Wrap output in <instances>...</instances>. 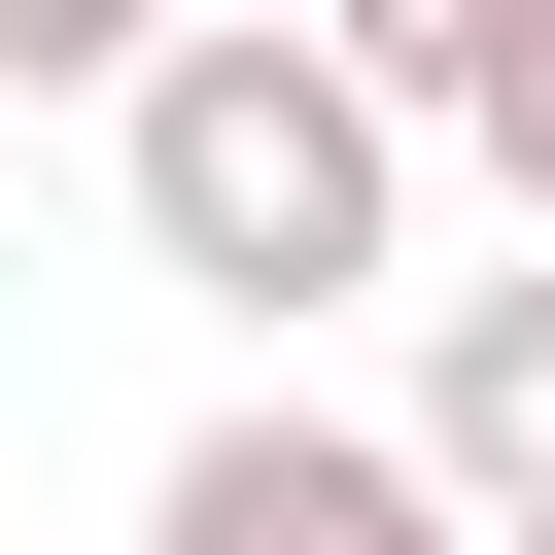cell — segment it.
Masks as SVG:
<instances>
[{
    "label": "cell",
    "mask_w": 555,
    "mask_h": 555,
    "mask_svg": "<svg viewBox=\"0 0 555 555\" xmlns=\"http://www.w3.org/2000/svg\"><path fill=\"white\" fill-rule=\"evenodd\" d=\"M416 104L312 35V0H208L139 104H104V208H139V278L173 312H243V347H312V312H416Z\"/></svg>",
    "instance_id": "1"
},
{
    "label": "cell",
    "mask_w": 555,
    "mask_h": 555,
    "mask_svg": "<svg viewBox=\"0 0 555 555\" xmlns=\"http://www.w3.org/2000/svg\"><path fill=\"white\" fill-rule=\"evenodd\" d=\"M312 35H347V69H382L451 173H486V139H520V69H555V0H312Z\"/></svg>",
    "instance_id": "4"
},
{
    "label": "cell",
    "mask_w": 555,
    "mask_h": 555,
    "mask_svg": "<svg viewBox=\"0 0 555 555\" xmlns=\"http://www.w3.org/2000/svg\"><path fill=\"white\" fill-rule=\"evenodd\" d=\"M139 555H486V520H451V451H416V416H347V382H243V416H173Z\"/></svg>",
    "instance_id": "2"
},
{
    "label": "cell",
    "mask_w": 555,
    "mask_h": 555,
    "mask_svg": "<svg viewBox=\"0 0 555 555\" xmlns=\"http://www.w3.org/2000/svg\"><path fill=\"white\" fill-rule=\"evenodd\" d=\"M416 451H451V520H555V243H486V278H416V382H382Z\"/></svg>",
    "instance_id": "3"
},
{
    "label": "cell",
    "mask_w": 555,
    "mask_h": 555,
    "mask_svg": "<svg viewBox=\"0 0 555 555\" xmlns=\"http://www.w3.org/2000/svg\"><path fill=\"white\" fill-rule=\"evenodd\" d=\"M486 173H520V243H555V69H520V139H486Z\"/></svg>",
    "instance_id": "6"
},
{
    "label": "cell",
    "mask_w": 555,
    "mask_h": 555,
    "mask_svg": "<svg viewBox=\"0 0 555 555\" xmlns=\"http://www.w3.org/2000/svg\"><path fill=\"white\" fill-rule=\"evenodd\" d=\"M486 555H555V520H486Z\"/></svg>",
    "instance_id": "7"
},
{
    "label": "cell",
    "mask_w": 555,
    "mask_h": 555,
    "mask_svg": "<svg viewBox=\"0 0 555 555\" xmlns=\"http://www.w3.org/2000/svg\"><path fill=\"white\" fill-rule=\"evenodd\" d=\"M173 35H208V0H0V104H139Z\"/></svg>",
    "instance_id": "5"
}]
</instances>
